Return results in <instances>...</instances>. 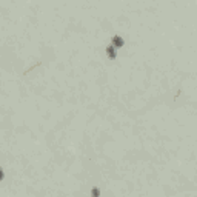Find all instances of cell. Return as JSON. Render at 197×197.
Wrapping results in <instances>:
<instances>
[{
	"label": "cell",
	"mask_w": 197,
	"mask_h": 197,
	"mask_svg": "<svg viewBox=\"0 0 197 197\" xmlns=\"http://www.w3.org/2000/svg\"><path fill=\"white\" fill-rule=\"evenodd\" d=\"M108 54H110V56H111V57H114V48H112V46H111V48H110V51H108Z\"/></svg>",
	"instance_id": "cell-1"
},
{
	"label": "cell",
	"mask_w": 197,
	"mask_h": 197,
	"mask_svg": "<svg viewBox=\"0 0 197 197\" xmlns=\"http://www.w3.org/2000/svg\"><path fill=\"white\" fill-rule=\"evenodd\" d=\"M115 45H122V40L120 39H115Z\"/></svg>",
	"instance_id": "cell-2"
}]
</instances>
